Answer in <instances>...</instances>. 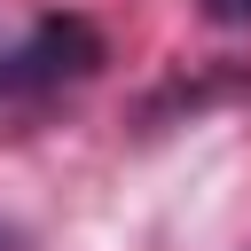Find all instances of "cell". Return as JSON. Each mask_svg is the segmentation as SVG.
Returning <instances> with one entry per match:
<instances>
[{
	"mask_svg": "<svg viewBox=\"0 0 251 251\" xmlns=\"http://www.w3.org/2000/svg\"><path fill=\"white\" fill-rule=\"evenodd\" d=\"M0 251H24V235H16V227H8V220H0Z\"/></svg>",
	"mask_w": 251,
	"mask_h": 251,
	"instance_id": "obj_3",
	"label": "cell"
},
{
	"mask_svg": "<svg viewBox=\"0 0 251 251\" xmlns=\"http://www.w3.org/2000/svg\"><path fill=\"white\" fill-rule=\"evenodd\" d=\"M212 24H251V0H204Z\"/></svg>",
	"mask_w": 251,
	"mask_h": 251,
	"instance_id": "obj_2",
	"label": "cell"
},
{
	"mask_svg": "<svg viewBox=\"0 0 251 251\" xmlns=\"http://www.w3.org/2000/svg\"><path fill=\"white\" fill-rule=\"evenodd\" d=\"M102 63V31L86 16H39L16 47H0V102H31V94H55L71 78H86Z\"/></svg>",
	"mask_w": 251,
	"mask_h": 251,
	"instance_id": "obj_1",
	"label": "cell"
}]
</instances>
